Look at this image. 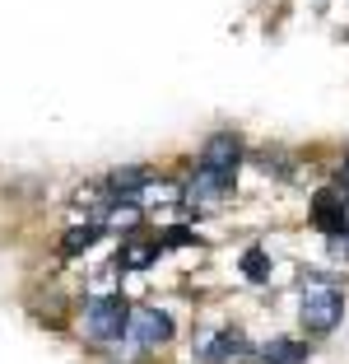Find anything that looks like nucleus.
Here are the masks:
<instances>
[{
  "label": "nucleus",
  "instance_id": "39448f33",
  "mask_svg": "<svg viewBox=\"0 0 349 364\" xmlns=\"http://www.w3.org/2000/svg\"><path fill=\"white\" fill-rule=\"evenodd\" d=\"M312 225L326 238L349 234V205H345V192H340V187H321V192L312 196Z\"/></svg>",
  "mask_w": 349,
  "mask_h": 364
},
{
  "label": "nucleus",
  "instance_id": "f8f14e48",
  "mask_svg": "<svg viewBox=\"0 0 349 364\" xmlns=\"http://www.w3.org/2000/svg\"><path fill=\"white\" fill-rule=\"evenodd\" d=\"M331 252H336L340 262H349V234L345 238H331Z\"/></svg>",
  "mask_w": 349,
  "mask_h": 364
},
{
  "label": "nucleus",
  "instance_id": "9b49d317",
  "mask_svg": "<svg viewBox=\"0 0 349 364\" xmlns=\"http://www.w3.org/2000/svg\"><path fill=\"white\" fill-rule=\"evenodd\" d=\"M98 238H103V225H98V220H89V225H79V229H70V234H65L61 252H65V257H70V252H84V247H94Z\"/></svg>",
  "mask_w": 349,
  "mask_h": 364
},
{
  "label": "nucleus",
  "instance_id": "7ed1b4c3",
  "mask_svg": "<svg viewBox=\"0 0 349 364\" xmlns=\"http://www.w3.org/2000/svg\"><path fill=\"white\" fill-rule=\"evenodd\" d=\"M126 336L135 350H163V346L172 341V318L163 309H154V304H135V309L126 313Z\"/></svg>",
  "mask_w": 349,
  "mask_h": 364
},
{
  "label": "nucleus",
  "instance_id": "f03ea898",
  "mask_svg": "<svg viewBox=\"0 0 349 364\" xmlns=\"http://www.w3.org/2000/svg\"><path fill=\"white\" fill-rule=\"evenodd\" d=\"M126 313H131V304L121 299V294H98V299H84V313H79L84 336L94 346H116V341H121V332H126Z\"/></svg>",
  "mask_w": 349,
  "mask_h": 364
},
{
  "label": "nucleus",
  "instance_id": "9d476101",
  "mask_svg": "<svg viewBox=\"0 0 349 364\" xmlns=\"http://www.w3.org/2000/svg\"><path fill=\"white\" fill-rule=\"evenodd\" d=\"M154 257H159V247H154V243H126L121 252H116L112 267L116 271H140V267H149Z\"/></svg>",
  "mask_w": 349,
  "mask_h": 364
},
{
  "label": "nucleus",
  "instance_id": "0eeeda50",
  "mask_svg": "<svg viewBox=\"0 0 349 364\" xmlns=\"http://www.w3.org/2000/svg\"><path fill=\"white\" fill-rule=\"evenodd\" d=\"M228 192H233V178H223V173H205V168H196L187 178V187H182L187 201H223Z\"/></svg>",
  "mask_w": 349,
  "mask_h": 364
},
{
  "label": "nucleus",
  "instance_id": "f257e3e1",
  "mask_svg": "<svg viewBox=\"0 0 349 364\" xmlns=\"http://www.w3.org/2000/svg\"><path fill=\"white\" fill-rule=\"evenodd\" d=\"M345 289L336 285H307L303 304H298V322H303L307 336H331L345 322Z\"/></svg>",
  "mask_w": 349,
  "mask_h": 364
},
{
  "label": "nucleus",
  "instance_id": "1a4fd4ad",
  "mask_svg": "<svg viewBox=\"0 0 349 364\" xmlns=\"http://www.w3.org/2000/svg\"><path fill=\"white\" fill-rule=\"evenodd\" d=\"M238 267H243V276L252 280V285H265V280L275 276V262H270V252H265L261 243H252V247H247Z\"/></svg>",
  "mask_w": 349,
  "mask_h": 364
},
{
  "label": "nucleus",
  "instance_id": "20e7f679",
  "mask_svg": "<svg viewBox=\"0 0 349 364\" xmlns=\"http://www.w3.org/2000/svg\"><path fill=\"white\" fill-rule=\"evenodd\" d=\"M243 154H247L243 136H233V131H214V136L201 145V154H196V168L233 178V173H238V164H243Z\"/></svg>",
  "mask_w": 349,
  "mask_h": 364
},
{
  "label": "nucleus",
  "instance_id": "423d86ee",
  "mask_svg": "<svg viewBox=\"0 0 349 364\" xmlns=\"http://www.w3.org/2000/svg\"><path fill=\"white\" fill-rule=\"evenodd\" d=\"M238 355H247L243 327H223L219 336H205L201 341V360H210V364H228V360H238Z\"/></svg>",
  "mask_w": 349,
  "mask_h": 364
},
{
  "label": "nucleus",
  "instance_id": "6e6552de",
  "mask_svg": "<svg viewBox=\"0 0 349 364\" xmlns=\"http://www.w3.org/2000/svg\"><path fill=\"white\" fill-rule=\"evenodd\" d=\"M256 355H261L265 364H303L307 355H312V346H307V341H294V336H275V341L256 346Z\"/></svg>",
  "mask_w": 349,
  "mask_h": 364
}]
</instances>
